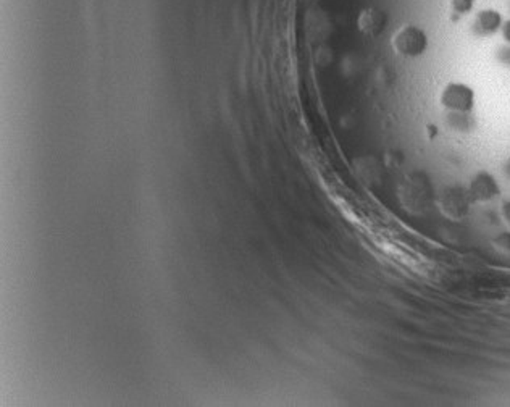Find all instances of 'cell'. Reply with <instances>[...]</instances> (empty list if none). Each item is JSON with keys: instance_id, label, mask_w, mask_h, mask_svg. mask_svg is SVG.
<instances>
[{"instance_id": "30bf717a", "label": "cell", "mask_w": 510, "mask_h": 407, "mask_svg": "<svg viewBox=\"0 0 510 407\" xmlns=\"http://www.w3.org/2000/svg\"><path fill=\"white\" fill-rule=\"evenodd\" d=\"M502 215L504 218L507 220V223L510 225V201L507 204H504V208H502Z\"/></svg>"}, {"instance_id": "277c9868", "label": "cell", "mask_w": 510, "mask_h": 407, "mask_svg": "<svg viewBox=\"0 0 510 407\" xmlns=\"http://www.w3.org/2000/svg\"><path fill=\"white\" fill-rule=\"evenodd\" d=\"M441 207L446 212V215L452 218H462L468 212V196L465 194V191L459 188L449 189L442 197Z\"/></svg>"}, {"instance_id": "3957f363", "label": "cell", "mask_w": 510, "mask_h": 407, "mask_svg": "<svg viewBox=\"0 0 510 407\" xmlns=\"http://www.w3.org/2000/svg\"><path fill=\"white\" fill-rule=\"evenodd\" d=\"M497 194H499V186L492 175L486 172H480L473 178V181H471L468 196L473 201H480V202L491 201L492 197H496Z\"/></svg>"}, {"instance_id": "52a82bcc", "label": "cell", "mask_w": 510, "mask_h": 407, "mask_svg": "<svg viewBox=\"0 0 510 407\" xmlns=\"http://www.w3.org/2000/svg\"><path fill=\"white\" fill-rule=\"evenodd\" d=\"M451 8L454 13L465 15L473 8V0H451Z\"/></svg>"}, {"instance_id": "8992f818", "label": "cell", "mask_w": 510, "mask_h": 407, "mask_svg": "<svg viewBox=\"0 0 510 407\" xmlns=\"http://www.w3.org/2000/svg\"><path fill=\"white\" fill-rule=\"evenodd\" d=\"M386 26V15L380 10H369L362 15V27L371 35H380Z\"/></svg>"}, {"instance_id": "5b68a950", "label": "cell", "mask_w": 510, "mask_h": 407, "mask_svg": "<svg viewBox=\"0 0 510 407\" xmlns=\"http://www.w3.org/2000/svg\"><path fill=\"white\" fill-rule=\"evenodd\" d=\"M475 26L480 35H492L502 26V16L496 10H483L476 16Z\"/></svg>"}, {"instance_id": "ba28073f", "label": "cell", "mask_w": 510, "mask_h": 407, "mask_svg": "<svg viewBox=\"0 0 510 407\" xmlns=\"http://www.w3.org/2000/svg\"><path fill=\"white\" fill-rule=\"evenodd\" d=\"M496 246L502 251H510V233H504L495 241Z\"/></svg>"}, {"instance_id": "9c48e42d", "label": "cell", "mask_w": 510, "mask_h": 407, "mask_svg": "<svg viewBox=\"0 0 510 407\" xmlns=\"http://www.w3.org/2000/svg\"><path fill=\"white\" fill-rule=\"evenodd\" d=\"M502 35H504V39L510 44V20H507L506 23L502 25Z\"/></svg>"}, {"instance_id": "6da1fadb", "label": "cell", "mask_w": 510, "mask_h": 407, "mask_svg": "<svg viewBox=\"0 0 510 407\" xmlns=\"http://www.w3.org/2000/svg\"><path fill=\"white\" fill-rule=\"evenodd\" d=\"M393 49L402 57H419L428 47V37L423 30L407 25L399 27L393 36Z\"/></svg>"}, {"instance_id": "7a4b0ae2", "label": "cell", "mask_w": 510, "mask_h": 407, "mask_svg": "<svg viewBox=\"0 0 510 407\" xmlns=\"http://www.w3.org/2000/svg\"><path fill=\"white\" fill-rule=\"evenodd\" d=\"M441 104L446 108L457 113H467L473 108L475 94L471 87L462 82H451L444 87L441 94Z\"/></svg>"}, {"instance_id": "7c38bea8", "label": "cell", "mask_w": 510, "mask_h": 407, "mask_svg": "<svg viewBox=\"0 0 510 407\" xmlns=\"http://www.w3.org/2000/svg\"><path fill=\"white\" fill-rule=\"evenodd\" d=\"M507 55H509V63H510V51H509V54H507Z\"/></svg>"}, {"instance_id": "8fae6325", "label": "cell", "mask_w": 510, "mask_h": 407, "mask_svg": "<svg viewBox=\"0 0 510 407\" xmlns=\"http://www.w3.org/2000/svg\"><path fill=\"white\" fill-rule=\"evenodd\" d=\"M507 173H509V177H510V163L507 165Z\"/></svg>"}]
</instances>
